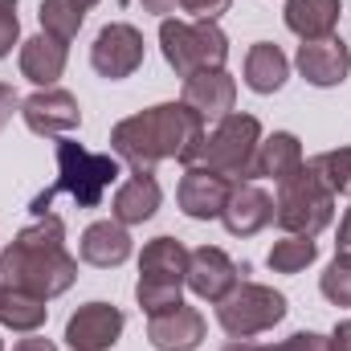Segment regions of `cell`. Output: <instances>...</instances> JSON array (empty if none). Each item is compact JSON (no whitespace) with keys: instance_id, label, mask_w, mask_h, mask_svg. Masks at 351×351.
I'll return each mask as SVG.
<instances>
[{"instance_id":"obj_18","label":"cell","mask_w":351,"mask_h":351,"mask_svg":"<svg viewBox=\"0 0 351 351\" xmlns=\"http://www.w3.org/2000/svg\"><path fill=\"white\" fill-rule=\"evenodd\" d=\"M160 200H164V192H160L156 176L152 172H131V180L119 184V192H114V200H110V217H114L119 225H143V221H152V217L160 213Z\"/></svg>"},{"instance_id":"obj_37","label":"cell","mask_w":351,"mask_h":351,"mask_svg":"<svg viewBox=\"0 0 351 351\" xmlns=\"http://www.w3.org/2000/svg\"><path fill=\"white\" fill-rule=\"evenodd\" d=\"M94 4H98V0H78V8H94Z\"/></svg>"},{"instance_id":"obj_17","label":"cell","mask_w":351,"mask_h":351,"mask_svg":"<svg viewBox=\"0 0 351 351\" xmlns=\"http://www.w3.org/2000/svg\"><path fill=\"white\" fill-rule=\"evenodd\" d=\"M184 102L208 123V119H225L233 114V102H237V82L225 74V70H204V74H192L184 78Z\"/></svg>"},{"instance_id":"obj_21","label":"cell","mask_w":351,"mask_h":351,"mask_svg":"<svg viewBox=\"0 0 351 351\" xmlns=\"http://www.w3.org/2000/svg\"><path fill=\"white\" fill-rule=\"evenodd\" d=\"M302 168H306V160H302V143H298V135H290V131H274L269 139H262L258 160H254V176H265V180H274V184H286L290 176H298Z\"/></svg>"},{"instance_id":"obj_11","label":"cell","mask_w":351,"mask_h":351,"mask_svg":"<svg viewBox=\"0 0 351 351\" xmlns=\"http://www.w3.org/2000/svg\"><path fill=\"white\" fill-rule=\"evenodd\" d=\"M233 192V180L204 164H188V172L180 176V188H176V200H180V213L192 217V221H213L225 213V200Z\"/></svg>"},{"instance_id":"obj_16","label":"cell","mask_w":351,"mask_h":351,"mask_svg":"<svg viewBox=\"0 0 351 351\" xmlns=\"http://www.w3.org/2000/svg\"><path fill=\"white\" fill-rule=\"evenodd\" d=\"M221 221H225V229H229L233 237H254V233H262L265 225L274 221V200L265 196L262 188L237 180L233 192H229V200H225Z\"/></svg>"},{"instance_id":"obj_29","label":"cell","mask_w":351,"mask_h":351,"mask_svg":"<svg viewBox=\"0 0 351 351\" xmlns=\"http://www.w3.org/2000/svg\"><path fill=\"white\" fill-rule=\"evenodd\" d=\"M16 33H21V21H16V0H0V58H8V53H12Z\"/></svg>"},{"instance_id":"obj_22","label":"cell","mask_w":351,"mask_h":351,"mask_svg":"<svg viewBox=\"0 0 351 351\" xmlns=\"http://www.w3.org/2000/svg\"><path fill=\"white\" fill-rule=\"evenodd\" d=\"M339 25V0H286V29L302 41L331 37Z\"/></svg>"},{"instance_id":"obj_4","label":"cell","mask_w":351,"mask_h":351,"mask_svg":"<svg viewBox=\"0 0 351 351\" xmlns=\"http://www.w3.org/2000/svg\"><path fill=\"white\" fill-rule=\"evenodd\" d=\"M160 49H164V62L172 66L180 78H192V74H204V70H225L229 62V37L221 33L217 21H168L160 25Z\"/></svg>"},{"instance_id":"obj_34","label":"cell","mask_w":351,"mask_h":351,"mask_svg":"<svg viewBox=\"0 0 351 351\" xmlns=\"http://www.w3.org/2000/svg\"><path fill=\"white\" fill-rule=\"evenodd\" d=\"M12 351H58L49 339H41V335H29V339H16V348Z\"/></svg>"},{"instance_id":"obj_24","label":"cell","mask_w":351,"mask_h":351,"mask_svg":"<svg viewBox=\"0 0 351 351\" xmlns=\"http://www.w3.org/2000/svg\"><path fill=\"white\" fill-rule=\"evenodd\" d=\"M45 315H49L45 298L25 294V290L0 282V323H4V327H12V331H21V335H33V331L45 323Z\"/></svg>"},{"instance_id":"obj_14","label":"cell","mask_w":351,"mask_h":351,"mask_svg":"<svg viewBox=\"0 0 351 351\" xmlns=\"http://www.w3.org/2000/svg\"><path fill=\"white\" fill-rule=\"evenodd\" d=\"M237 282H241V278H237V262H233L225 250H217V245H200V250L188 254V286H192L196 298H204V302H221Z\"/></svg>"},{"instance_id":"obj_12","label":"cell","mask_w":351,"mask_h":351,"mask_svg":"<svg viewBox=\"0 0 351 351\" xmlns=\"http://www.w3.org/2000/svg\"><path fill=\"white\" fill-rule=\"evenodd\" d=\"M123 311L114 302H86L66 323V343L74 351H110L123 335Z\"/></svg>"},{"instance_id":"obj_38","label":"cell","mask_w":351,"mask_h":351,"mask_svg":"<svg viewBox=\"0 0 351 351\" xmlns=\"http://www.w3.org/2000/svg\"><path fill=\"white\" fill-rule=\"evenodd\" d=\"M0 351H4V343H0Z\"/></svg>"},{"instance_id":"obj_10","label":"cell","mask_w":351,"mask_h":351,"mask_svg":"<svg viewBox=\"0 0 351 351\" xmlns=\"http://www.w3.org/2000/svg\"><path fill=\"white\" fill-rule=\"evenodd\" d=\"M21 114H25V127H29L33 135H49V139H62V135L78 131V123H82L78 98L62 86L29 94V98L21 102Z\"/></svg>"},{"instance_id":"obj_5","label":"cell","mask_w":351,"mask_h":351,"mask_svg":"<svg viewBox=\"0 0 351 351\" xmlns=\"http://www.w3.org/2000/svg\"><path fill=\"white\" fill-rule=\"evenodd\" d=\"M188 282V250L176 237H156L143 245L139 254V282H135V298L147 315L172 311L180 306V290Z\"/></svg>"},{"instance_id":"obj_19","label":"cell","mask_w":351,"mask_h":351,"mask_svg":"<svg viewBox=\"0 0 351 351\" xmlns=\"http://www.w3.org/2000/svg\"><path fill=\"white\" fill-rule=\"evenodd\" d=\"M66 58H70L66 41H58L49 33H37V37H29L21 45V74L33 86L49 90V86H58V78L66 74Z\"/></svg>"},{"instance_id":"obj_13","label":"cell","mask_w":351,"mask_h":351,"mask_svg":"<svg viewBox=\"0 0 351 351\" xmlns=\"http://www.w3.org/2000/svg\"><path fill=\"white\" fill-rule=\"evenodd\" d=\"M298 74L311 82V86H339L351 74V49L343 37H319V41H302L298 45V58H294Z\"/></svg>"},{"instance_id":"obj_9","label":"cell","mask_w":351,"mask_h":351,"mask_svg":"<svg viewBox=\"0 0 351 351\" xmlns=\"http://www.w3.org/2000/svg\"><path fill=\"white\" fill-rule=\"evenodd\" d=\"M90 66H94V74H102L106 82L131 78V74L143 66V33H139L135 25H123V21L106 25V29L94 37V45H90Z\"/></svg>"},{"instance_id":"obj_32","label":"cell","mask_w":351,"mask_h":351,"mask_svg":"<svg viewBox=\"0 0 351 351\" xmlns=\"http://www.w3.org/2000/svg\"><path fill=\"white\" fill-rule=\"evenodd\" d=\"M327 351H351V319L339 323V327L327 335Z\"/></svg>"},{"instance_id":"obj_15","label":"cell","mask_w":351,"mask_h":351,"mask_svg":"<svg viewBox=\"0 0 351 351\" xmlns=\"http://www.w3.org/2000/svg\"><path fill=\"white\" fill-rule=\"evenodd\" d=\"M147 339L156 351H196L204 343V315L196 306H172L147 315Z\"/></svg>"},{"instance_id":"obj_8","label":"cell","mask_w":351,"mask_h":351,"mask_svg":"<svg viewBox=\"0 0 351 351\" xmlns=\"http://www.w3.org/2000/svg\"><path fill=\"white\" fill-rule=\"evenodd\" d=\"M286 319V294L262 282H237L217 302V323L229 339H254Z\"/></svg>"},{"instance_id":"obj_20","label":"cell","mask_w":351,"mask_h":351,"mask_svg":"<svg viewBox=\"0 0 351 351\" xmlns=\"http://www.w3.org/2000/svg\"><path fill=\"white\" fill-rule=\"evenodd\" d=\"M78 254L94 269H114V265H123L131 258V233L119 221H94L86 233H82Z\"/></svg>"},{"instance_id":"obj_3","label":"cell","mask_w":351,"mask_h":351,"mask_svg":"<svg viewBox=\"0 0 351 351\" xmlns=\"http://www.w3.org/2000/svg\"><path fill=\"white\" fill-rule=\"evenodd\" d=\"M114 180H119V156H110V152L98 156L74 139H58V180L41 196H33L29 208H33V217H45V208L53 204L58 192H66L78 208H98Z\"/></svg>"},{"instance_id":"obj_35","label":"cell","mask_w":351,"mask_h":351,"mask_svg":"<svg viewBox=\"0 0 351 351\" xmlns=\"http://www.w3.org/2000/svg\"><path fill=\"white\" fill-rule=\"evenodd\" d=\"M143 8H147V12H156V16H168V12L180 8V0H143Z\"/></svg>"},{"instance_id":"obj_1","label":"cell","mask_w":351,"mask_h":351,"mask_svg":"<svg viewBox=\"0 0 351 351\" xmlns=\"http://www.w3.org/2000/svg\"><path fill=\"white\" fill-rule=\"evenodd\" d=\"M204 139H208L204 119L188 102H160L152 110H139V114L114 123L110 152L119 160H127L135 172H156V164H164V160L196 164Z\"/></svg>"},{"instance_id":"obj_23","label":"cell","mask_w":351,"mask_h":351,"mask_svg":"<svg viewBox=\"0 0 351 351\" xmlns=\"http://www.w3.org/2000/svg\"><path fill=\"white\" fill-rule=\"evenodd\" d=\"M286 78H290V62H286V53L278 45L258 41L245 53V86L254 94H274V90L286 86Z\"/></svg>"},{"instance_id":"obj_36","label":"cell","mask_w":351,"mask_h":351,"mask_svg":"<svg viewBox=\"0 0 351 351\" xmlns=\"http://www.w3.org/2000/svg\"><path fill=\"white\" fill-rule=\"evenodd\" d=\"M225 351H290L286 343H278V348H258V343H250V339H233Z\"/></svg>"},{"instance_id":"obj_25","label":"cell","mask_w":351,"mask_h":351,"mask_svg":"<svg viewBox=\"0 0 351 351\" xmlns=\"http://www.w3.org/2000/svg\"><path fill=\"white\" fill-rule=\"evenodd\" d=\"M37 21H41V29H45L49 37H58V41L70 45V41L78 37L82 21H86V8H78V0H41Z\"/></svg>"},{"instance_id":"obj_26","label":"cell","mask_w":351,"mask_h":351,"mask_svg":"<svg viewBox=\"0 0 351 351\" xmlns=\"http://www.w3.org/2000/svg\"><path fill=\"white\" fill-rule=\"evenodd\" d=\"M315 258H319L315 237H294V233H286L282 241H274V250H269L265 262H269L274 274H302Z\"/></svg>"},{"instance_id":"obj_31","label":"cell","mask_w":351,"mask_h":351,"mask_svg":"<svg viewBox=\"0 0 351 351\" xmlns=\"http://www.w3.org/2000/svg\"><path fill=\"white\" fill-rule=\"evenodd\" d=\"M16 106H21V98H16V90L8 86V82H0V131L8 127V119L16 114Z\"/></svg>"},{"instance_id":"obj_27","label":"cell","mask_w":351,"mask_h":351,"mask_svg":"<svg viewBox=\"0 0 351 351\" xmlns=\"http://www.w3.org/2000/svg\"><path fill=\"white\" fill-rule=\"evenodd\" d=\"M306 168L319 176L335 196H351V147H335V152H323L315 160H306Z\"/></svg>"},{"instance_id":"obj_30","label":"cell","mask_w":351,"mask_h":351,"mask_svg":"<svg viewBox=\"0 0 351 351\" xmlns=\"http://www.w3.org/2000/svg\"><path fill=\"white\" fill-rule=\"evenodd\" d=\"M229 4L233 0H180V8L192 12L196 21H217L221 12H229Z\"/></svg>"},{"instance_id":"obj_33","label":"cell","mask_w":351,"mask_h":351,"mask_svg":"<svg viewBox=\"0 0 351 351\" xmlns=\"http://www.w3.org/2000/svg\"><path fill=\"white\" fill-rule=\"evenodd\" d=\"M335 254H339V258H351V208L343 213V221H339V241H335Z\"/></svg>"},{"instance_id":"obj_2","label":"cell","mask_w":351,"mask_h":351,"mask_svg":"<svg viewBox=\"0 0 351 351\" xmlns=\"http://www.w3.org/2000/svg\"><path fill=\"white\" fill-rule=\"evenodd\" d=\"M0 282L37 294V298H58L78 282V258L66 250V225L62 217L45 213L29 229L16 233V241L0 254Z\"/></svg>"},{"instance_id":"obj_6","label":"cell","mask_w":351,"mask_h":351,"mask_svg":"<svg viewBox=\"0 0 351 351\" xmlns=\"http://www.w3.org/2000/svg\"><path fill=\"white\" fill-rule=\"evenodd\" d=\"M335 217V192L311 172L302 168L298 176H290L286 184H278V200H274V221L294 233V237H315L331 225Z\"/></svg>"},{"instance_id":"obj_28","label":"cell","mask_w":351,"mask_h":351,"mask_svg":"<svg viewBox=\"0 0 351 351\" xmlns=\"http://www.w3.org/2000/svg\"><path fill=\"white\" fill-rule=\"evenodd\" d=\"M319 290H323V298L331 306H351V258H339L335 254V262L323 269Z\"/></svg>"},{"instance_id":"obj_7","label":"cell","mask_w":351,"mask_h":351,"mask_svg":"<svg viewBox=\"0 0 351 351\" xmlns=\"http://www.w3.org/2000/svg\"><path fill=\"white\" fill-rule=\"evenodd\" d=\"M258 147H262V123H258L254 114H225V119L208 131V139H204L196 164L229 176L233 184H237V180H254Z\"/></svg>"}]
</instances>
